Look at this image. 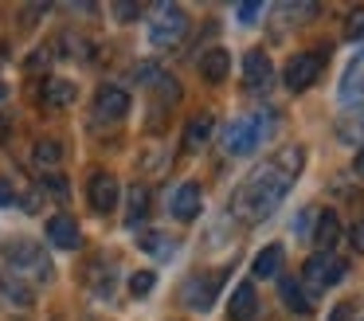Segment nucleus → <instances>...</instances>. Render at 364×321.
Listing matches in <instances>:
<instances>
[{"mask_svg": "<svg viewBox=\"0 0 364 321\" xmlns=\"http://www.w3.org/2000/svg\"><path fill=\"white\" fill-rule=\"evenodd\" d=\"M282 247L278 243H270V247H262L259 255H255V263H251V274L255 278H278L282 274Z\"/></svg>", "mask_w": 364, "mask_h": 321, "instance_id": "18", "label": "nucleus"}, {"mask_svg": "<svg viewBox=\"0 0 364 321\" xmlns=\"http://www.w3.org/2000/svg\"><path fill=\"white\" fill-rule=\"evenodd\" d=\"M87 200H90V208L95 211H114L118 208V180L110 177V172H95L90 177V184H87Z\"/></svg>", "mask_w": 364, "mask_h": 321, "instance_id": "10", "label": "nucleus"}, {"mask_svg": "<svg viewBox=\"0 0 364 321\" xmlns=\"http://www.w3.org/2000/svg\"><path fill=\"white\" fill-rule=\"evenodd\" d=\"M270 133H274V117H270V114L235 117V122L223 130V149H228L231 157H247V153H255Z\"/></svg>", "mask_w": 364, "mask_h": 321, "instance_id": "2", "label": "nucleus"}, {"mask_svg": "<svg viewBox=\"0 0 364 321\" xmlns=\"http://www.w3.org/2000/svg\"><path fill=\"white\" fill-rule=\"evenodd\" d=\"M36 164H40V169H51V164H59L63 161V145H59V141H36Z\"/></svg>", "mask_w": 364, "mask_h": 321, "instance_id": "24", "label": "nucleus"}, {"mask_svg": "<svg viewBox=\"0 0 364 321\" xmlns=\"http://www.w3.org/2000/svg\"><path fill=\"white\" fill-rule=\"evenodd\" d=\"M353 247H356V251H364V219L353 227Z\"/></svg>", "mask_w": 364, "mask_h": 321, "instance_id": "32", "label": "nucleus"}, {"mask_svg": "<svg viewBox=\"0 0 364 321\" xmlns=\"http://www.w3.org/2000/svg\"><path fill=\"white\" fill-rule=\"evenodd\" d=\"M282 302L294 313H314V290L301 278H282Z\"/></svg>", "mask_w": 364, "mask_h": 321, "instance_id": "14", "label": "nucleus"}, {"mask_svg": "<svg viewBox=\"0 0 364 321\" xmlns=\"http://www.w3.org/2000/svg\"><path fill=\"white\" fill-rule=\"evenodd\" d=\"M137 16H141V4H114V20L129 23V20H137Z\"/></svg>", "mask_w": 364, "mask_h": 321, "instance_id": "28", "label": "nucleus"}, {"mask_svg": "<svg viewBox=\"0 0 364 321\" xmlns=\"http://www.w3.org/2000/svg\"><path fill=\"white\" fill-rule=\"evenodd\" d=\"M43 188H48V192H55V196H67V180L59 177V172H48V177H43Z\"/></svg>", "mask_w": 364, "mask_h": 321, "instance_id": "29", "label": "nucleus"}, {"mask_svg": "<svg viewBox=\"0 0 364 321\" xmlns=\"http://www.w3.org/2000/svg\"><path fill=\"white\" fill-rule=\"evenodd\" d=\"M4 94H9V86H4V83H0V102H4Z\"/></svg>", "mask_w": 364, "mask_h": 321, "instance_id": "34", "label": "nucleus"}, {"mask_svg": "<svg viewBox=\"0 0 364 321\" xmlns=\"http://www.w3.org/2000/svg\"><path fill=\"white\" fill-rule=\"evenodd\" d=\"M348 274V266H345V258H337L333 251H317V255H309L306 263H301V282H306L309 290H329V286H337L341 278Z\"/></svg>", "mask_w": 364, "mask_h": 321, "instance_id": "5", "label": "nucleus"}, {"mask_svg": "<svg viewBox=\"0 0 364 321\" xmlns=\"http://www.w3.org/2000/svg\"><path fill=\"white\" fill-rule=\"evenodd\" d=\"M255 310H259V294H255V286L251 282H239V286L231 290V305H228L231 321H251Z\"/></svg>", "mask_w": 364, "mask_h": 321, "instance_id": "13", "label": "nucleus"}, {"mask_svg": "<svg viewBox=\"0 0 364 321\" xmlns=\"http://www.w3.org/2000/svg\"><path fill=\"white\" fill-rule=\"evenodd\" d=\"M40 98H43V106H48V110H67L75 98H79V90H75L71 78H48Z\"/></svg>", "mask_w": 364, "mask_h": 321, "instance_id": "12", "label": "nucleus"}, {"mask_svg": "<svg viewBox=\"0 0 364 321\" xmlns=\"http://www.w3.org/2000/svg\"><path fill=\"white\" fill-rule=\"evenodd\" d=\"M262 16V4L259 0H247V4H235V20L239 23H255Z\"/></svg>", "mask_w": 364, "mask_h": 321, "instance_id": "27", "label": "nucleus"}, {"mask_svg": "<svg viewBox=\"0 0 364 321\" xmlns=\"http://www.w3.org/2000/svg\"><path fill=\"white\" fill-rule=\"evenodd\" d=\"M126 114H129V94L122 90V86H114V83L98 86V94H95V117H102V122H118V117H126Z\"/></svg>", "mask_w": 364, "mask_h": 321, "instance_id": "9", "label": "nucleus"}, {"mask_svg": "<svg viewBox=\"0 0 364 321\" xmlns=\"http://www.w3.org/2000/svg\"><path fill=\"white\" fill-rule=\"evenodd\" d=\"M301 169H306V149L301 145L278 149L267 164L251 169V177L235 188V196H231V211L243 216V219H251V223L267 219L270 211L282 204V196L294 188V180H298Z\"/></svg>", "mask_w": 364, "mask_h": 321, "instance_id": "1", "label": "nucleus"}, {"mask_svg": "<svg viewBox=\"0 0 364 321\" xmlns=\"http://www.w3.org/2000/svg\"><path fill=\"white\" fill-rule=\"evenodd\" d=\"M145 216H149V188L134 184V188H129V211H126V219H129V223H141Z\"/></svg>", "mask_w": 364, "mask_h": 321, "instance_id": "23", "label": "nucleus"}, {"mask_svg": "<svg viewBox=\"0 0 364 321\" xmlns=\"http://www.w3.org/2000/svg\"><path fill=\"white\" fill-rule=\"evenodd\" d=\"M4 263H9V270L16 274V278H36V282L51 278L48 251H43L40 243H32V239H12L9 247H4Z\"/></svg>", "mask_w": 364, "mask_h": 321, "instance_id": "3", "label": "nucleus"}, {"mask_svg": "<svg viewBox=\"0 0 364 321\" xmlns=\"http://www.w3.org/2000/svg\"><path fill=\"white\" fill-rule=\"evenodd\" d=\"M137 247H141L145 255H153V258H168V255H173V239H168L165 231H145Z\"/></svg>", "mask_w": 364, "mask_h": 321, "instance_id": "22", "label": "nucleus"}, {"mask_svg": "<svg viewBox=\"0 0 364 321\" xmlns=\"http://www.w3.org/2000/svg\"><path fill=\"white\" fill-rule=\"evenodd\" d=\"M341 235V223H337V211H317V223H314V243L321 251H329Z\"/></svg>", "mask_w": 364, "mask_h": 321, "instance_id": "21", "label": "nucleus"}, {"mask_svg": "<svg viewBox=\"0 0 364 321\" xmlns=\"http://www.w3.org/2000/svg\"><path fill=\"white\" fill-rule=\"evenodd\" d=\"M341 98H345V102L364 98V51L345 67V78H341Z\"/></svg>", "mask_w": 364, "mask_h": 321, "instance_id": "19", "label": "nucleus"}, {"mask_svg": "<svg viewBox=\"0 0 364 321\" xmlns=\"http://www.w3.org/2000/svg\"><path fill=\"white\" fill-rule=\"evenodd\" d=\"M220 286H223V274H220V270L192 274V278L184 282V305H188V310H212Z\"/></svg>", "mask_w": 364, "mask_h": 321, "instance_id": "7", "label": "nucleus"}, {"mask_svg": "<svg viewBox=\"0 0 364 321\" xmlns=\"http://www.w3.org/2000/svg\"><path fill=\"white\" fill-rule=\"evenodd\" d=\"M0 298L12 305H32V286L16 274H0Z\"/></svg>", "mask_w": 364, "mask_h": 321, "instance_id": "20", "label": "nucleus"}, {"mask_svg": "<svg viewBox=\"0 0 364 321\" xmlns=\"http://www.w3.org/2000/svg\"><path fill=\"white\" fill-rule=\"evenodd\" d=\"M79 223H75L71 216H63V211H59V216H51L48 219V243L51 247H59V251H75L79 247Z\"/></svg>", "mask_w": 364, "mask_h": 321, "instance_id": "11", "label": "nucleus"}, {"mask_svg": "<svg viewBox=\"0 0 364 321\" xmlns=\"http://www.w3.org/2000/svg\"><path fill=\"white\" fill-rule=\"evenodd\" d=\"M270 75H274V70H270V59L262 51H247L243 55V83L251 86V90H262V86L270 83Z\"/></svg>", "mask_w": 364, "mask_h": 321, "instance_id": "15", "label": "nucleus"}, {"mask_svg": "<svg viewBox=\"0 0 364 321\" xmlns=\"http://www.w3.org/2000/svg\"><path fill=\"white\" fill-rule=\"evenodd\" d=\"M200 75H204L208 83H223V78L231 75V51L228 47H212V51H204V59H200Z\"/></svg>", "mask_w": 364, "mask_h": 321, "instance_id": "16", "label": "nucleus"}, {"mask_svg": "<svg viewBox=\"0 0 364 321\" xmlns=\"http://www.w3.org/2000/svg\"><path fill=\"white\" fill-rule=\"evenodd\" d=\"M200 208H204V196H200V184H192V180H184L168 192V216L181 219V223H192Z\"/></svg>", "mask_w": 364, "mask_h": 321, "instance_id": "8", "label": "nucleus"}, {"mask_svg": "<svg viewBox=\"0 0 364 321\" xmlns=\"http://www.w3.org/2000/svg\"><path fill=\"white\" fill-rule=\"evenodd\" d=\"M212 133H215V117L212 114H196L188 125H184V149H204L208 141H212Z\"/></svg>", "mask_w": 364, "mask_h": 321, "instance_id": "17", "label": "nucleus"}, {"mask_svg": "<svg viewBox=\"0 0 364 321\" xmlns=\"http://www.w3.org/2000/svg\"><path fill=\"white\" fill-rule=\"evenodd\" d=\"M329 321H353V302H341L337 310L329 313Z\"/></svg>", "mask_w": 364, "mask_h": 321, "instance_id": "30", "label": "nucleus"}, {"mask_svg": "<svg viewBox=\"0 0 364 321\" xmlns=\"http://www.w3.org/2000/svg\"><path fill=\"white\" fill-rule=\"evenodd\" d=\"M321 67H325L321 51H301V55H294V59L286 63V70H282V83L290 86V90H306V86H314V83H317V75H321Z\"/></svg>", "mask_w": 364, "mask_h": 321, "instance_id": "6", "label": "nucleus"}, {"mask_svg": "<svg viewBox=\"0 0 364 321\" xmlns=\"http://www.w3.org/2000/svg\"><path fill=\"white\" fill-rule=\"evenodd\" d=\"M188 31V12L181 4H153L149 12V39L157 47H176Z\"/></svg>", "mask_w": 364, "mask_h": 321, "instance_id": "4", "label": "nucleus"}, {"mask_svg": "<svg viewBox=\"0 0 364 321\" xmlns=\"http://www.w3.org/2000/svg\"><path fill=\"white\" fill-rule=\"evenodd\" d=\"M345 39H353V43H360V39H364V8L348 12V20H345Z\"/></svg>", "mask_w": 364, "mask_h": 321, "instance_id": "26", "label": "nucleus"}, {"mask_svg": "<svg viewBox=\"0 0 364 321\" xmlns=\"http://www.w3.org/2000/svg\"><path fill=\"white\" fill-rule=\"evenodd\" d=\"M353 169H356V172H360V177H364V145H360V153H356V161H353Z\"/></svg>", "mask_w": 364, "mask_h": 321, "instance_id": "33", "label": "nucleus"}, {"mask_svg": "<svg viewBox=\"0 0 364 321\" xmlns=\"http://www.w3.org/2000/svg\"><path fill=\"white\" fill-rule=\"evenodd\" d=\"M9 204H16V192H12L9 180H0V208H9Z\"/></svg>", "mask_w": 364, "mask_h": 321, "instance_id": "31", "label": "nucleus"}, {"mask_svg": "<svg viewBox=\"0 0 364 321\" xmlns=\"http://www.w3.org/2000/svg\"><path fill=\"white\" fill-rule=\"evenodd\" d=\"M153 286H157V274H153V270H134V274H129V294H134V298L153 294Z\"/></svg>", "mask_w": 364, "mask_h": 321, "instance_id": "25", "label": "nucleus"}]
</instances>
